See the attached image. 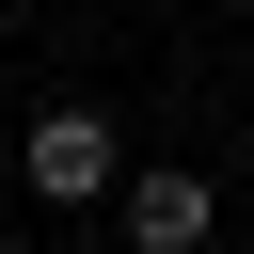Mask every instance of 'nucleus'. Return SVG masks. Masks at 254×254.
I'll list each match as a JSON object with an SVG mask.
<instances>
[{
  "label": "nucleus",
  "mask_w": 254,
  "mask_h": 254,
  "mask_svg": "<svg viewBox=\"0 0 254 254\" xmlns=\"http://www.w3.org/2000/svg\"><path fill=\"white\" fill-rule=\"evenodd\" d=\"M16 159H32V190H48V206H95V190H111V111H79V95H64V111H32V143H16Z\"/></svg>",
  "instance_id": "f257e3e1"
},
{
  "label": "nucleus",
  "mask_w": 254,
  "mask_h": 254,
  "mask_svg": "<svg viewBox=\"0 0 254 254\" xmlns=\"http://www.w3.org/2000/svg\"><path fill=\"white\" fill-rule=\"evenodd\" d=\"M238 16H254V0H238Z\"/></svg>",
  "instance_id": "7ed1b4c3"
},
{
  "label": "nucleus",
  "mask_w": 254,
  "mask_h": 254,
  "mask_svg": "<svg viewBox=\"0 0 254 254\" xmlns=\"http://www.w3.org/2000/svg\"><path fill=\"white\" fill-rule=\"evenodd\" d=\"M127 254H206V175H127Z\"/></svg>",
  "instance_id": "f03ea898"
}]
</instances>
